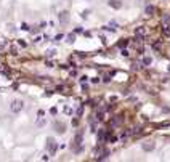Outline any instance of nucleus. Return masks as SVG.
I'll list each match as a JSON object with an SVG mask.
<instances>
[{
  "mask_svg": "<svg viewBox=\"0 0 170 162\" xmlns=\"http://www.w3.org/2000/svg\"><path fill=\"white\" fill-rule=\"evenodd\" d=\"M96 119L98 120H104V112H98L96 114Z\"/></svg>",
  "mask_w": 170,
  "mask_h": 162,
  "instance_id": "a211bd4d",
  "label": "nucleus"
},
{
  "mask_svg": "<svg viewBox=\"0 0 170 162\" xmlns=\"http://www.w3.org/2000/svg\"><path fill=\"white\" fill-rule=\"evenodd\" d=\"M145 11H146V15H154V13H156V8H154L153 5H148V7L145 8Z\"/></svg>",
  "mask_w": 170,
  "mask_h": 162,
  "instance_id": "9d476101",
  "label": "nucleus"
},
{
  "mask_svg": "<svg viewBox=\"0 0 170 162\" xmlns=\"http://www.w3.org/2000/svg\"><path fill=\"white\" fill-rule=\"evenodd\" d=\"M58 21H60V23H68V21H69V13H68V11H61V13L58 15Z\"/></svg>",
  "mask_w": 170,
  "mask_h": 162,
  "instance_id": "0eeeda50",
  "label": "nucleus"
},
{
  "mask_svg": "<svg viewBox=\"0 0 170 162\" xmlns=\"http://www.w3.org/2000/svg\"><path fill=\"white\" fill-rule=\"evenodd\" d=\"M55 132L64 133L66 132V125H64V124H60V122H55Z\"/></svg>",
  "mask_w": 170,
  "mask_h": 162,
  "instance_id": "6e6552de",
  "label": "nucleus"
},
{
  "mask_svg": "<svg viewBox=\"0 0 170 162\" xmlns=\"http://www.w3.org/2000/svg\"><path fill=\"white\" fill-rule=\"evenodd\" d=\"M82 112H83V106H80V108L77 109V116H82Z\"/></svg>",
  "mask_w": 170,
  "mask_h": 162,
  "instance_id": "c85d7f7f",
  "label": "nucleus"
},
{
  "mask_svg": "<svg viewBox=\"0 0 170 162\" xmlns=\"http://www.w3.org/2000/svg\"><path fill=\"white\" fill-rule=\"evenodd\" d=\"M104 138H106L104 130H100V132H98V143H103V141H104Z\"/></svg>",
  "mask_w": 170,
  "mask_h": 162,
  "instance_id": "ddd939ff",
  "label": "nucleus"
},
{
  "mask_svg": "<svg viewBox=\"0 0 170 162\" xmlns=\"http://www.w3.org/2000/svg\"><path fill=\"white\" fill-rule=\"evenodd\" d=\"M87 79H88L87 75H85V77H80V82H82V83H83V82H87Z\"/></svg>",
  "mask_w": 170,
  "mask_h": 162,
  "instance_id": "2f4dec72",
  "label": "nucleus"
},
{
  "mask_svg": "<svg viewBox=\"0 0 170 162\" xmlns=\"http://www.w3.org/2000/svg\"><path fill=\"white\" fill-rule=\"evenodd\" d=\"M91 82H93V83H98V82H100V79H98V77H93V79H91Z\"/></svg>",
  "mask_w": 170,
  "mask_h": 162,
  "instance_id": "7c9ffc66",
  "label": "nucleus"
},
{
  "mask_svg": "<svg viewBox=\"0 0 170 162\" xmlns=\"http://www.w3.org/2000/svg\"><path fill=\"white\" fill-rule=\"evenodd\" d=\"M45 66H47V68H55V63L48 60V61H45Z\"/></svg>",
  "mask_w": 170,
  "mask_h": 162,
  "instance_id": "aec40b11",
  "label": "nucleus"
},
{
  "mask_svg": "<svg viewBox=\"0 0 170 162\" xmlns=\"http://www.w3.org/2000/svg\"><path fill=\"white\" fill-rule=\"evenodd\" d=\"M66 42H68V43H74L75 42V34H68V35H66Z\"/></svg>",
  "mask_w": 170,
  "mask_h": 162,
  "instance_id": "f8f14e48",
  "label": "nucleus"
},
{
  "mask_svg": "<svg viewBox=\"0 0 170 162\" xmlns=\"http://www.w3.org/2000/svg\"><path fill=\"white\" fill-rule=\"evenodd\" d=\"M167 71H168V72H170V64H168V68H167Z\"/></svg>",
  "mask_w": 170,
  "mask_h": 162,
  "instance_id": "72a5a7b5",
  "label": "nucleus"
},
{
  "mask_svg": "<svg viewBox=\"0 0 170 162\" xmlns=\"http://www.w3.org/2000/svg\"><path fill=\"white\" fill-rule=\"evenodd\" d=\"M162 23H164V24H168V23H170V16H165Z\"/></svg>",
  "mask_w": 170,
  "mask_h": 162,
  "instance_id": "cd10ccee",
  "label": "nucleus"
},
{
  "mask_svg": "<svg viewBox=\"0 0 170 162\" xmlns=\"http://www.w3.org/2000/svg\"><path fill=\"white\" fill-rule=\"evenodd\" d=\"M64 114L71 116V114H72V108H69V106H64Z\"/></svg>",
  "mask_w": 170,
  "mask_h": 162,
  "instance_id": "f3484780",
  "label": "nucleus"
},
{
  "mask_svg": "<svg viewBox=\"0 0 170 162\" xmlns=\"http://www.w3.org/2000/svg\"><path fill=\"white\" fill-rule=\"evenodd\" d=\"M82 140H83V133H82V130H79L77 133H75V137H74V146H77V148H75V151H80Z\"/></svg>",
  "mask_w": 170,
  "mask_h": 162,
  "instance_id": "7ed1b4c3",
  "label": "nucleus"
},
{
  "mask_svg": "<svg viewBox=\"0 0 170 162\" xmlns=\"http://www.w3.org/2000/svg\"><path fill=\"white\" fill-rule=\"evenodd\" d=\"M153 48H154V50H159V48H160V43H159V42H156V43L153 45Z\"/></svg>",
  "mask_w": 170,
  "mask_h": 162,
  "instance_id": "a878e982",
  "label": "nucleus"
},
{
  "mask_svg": "<svg viewBox=\"0 0 170 162\" xmlns=\"http://www.w3.org/2000/svg\"><path fill=\"white\" fill-rule=\"evenodd\" d=\"M63 37H64L63 34H58V35H55V39H53V42H60V40L63 39Z\"/></svg>",
  "mask_w": 170,
  "mask_h": 162,
  "instance_id": "6ab92c4d",
  "label": "nucleus"
},
{
  "mask_svg": "<svg viewBox=\"0 0 170 162\" xmlns=\"http://www.w3.org/2000/svg\"><path fill=\"white\" fill-rule=\"evenodd\" d=\"M141 148H143V151L149 152V151H153V149L156 148V145H154L153 141H146V143H143V145H141Z\"/></svg>",
  "mask_w": 170,
  "mask_h": 162,
  "instance_id": "423d86ee",
  "label": "nucleus"
},
{
  "mask_svg": "<svg viewBox=\"0 0 170 162\" xmlns=\"http://www.w3.org/2000/svg\"><path fill=\"white\" fill-rule=\"evenodd\" d=\"M47 149H48V152H50V154H55V152H56V149H58V145H56V141H55L51 137H48V138H47Z\"/></svg>",
  "mask_w": 170,
  "mask_h": 162,
  "instance_id": "f03ea898",
  "label": "nucleus"
},
{
  "mask_svg": "<svg viewBox=\"0 0 170 162\" xmlns=\"http://www.w3.org/2000/svg\"><path fill=\"white\" fill-rule=\"evenodd\" d=\"M48 159H50V156H47V154H45V156H42V160H48Z\"/></svg>",
  "mask_w": 170,
  "mask_h": 162,
  "instance_id": "473e14b6",
  "label": "nucleus"
},
{
  "mask_svg": "<svg viewBox=\"0 0 170 162\" xmlns=\"http://www.w3.org/2000/svg\"><path fill=\"white\" fill-rule=\"evenodd\" d=\"M10 109H11V112H21L24 109V103L21 100H13L10 104Z\"/></svg>",
  "mask_w": 170,
  "mask_h": 162,
  "instance_id": "f257e3e1",
  "label": "nucleus"
},
{
  "mask_svg": "<svg viewBox=\"0 0 170 162\" xmlns=\"http://www.w3.org/2000/svg\"><path fill=\"white\" fill-rule=\"evenodd\" d=\"M55 55H56V50H55V48H51V50H47V56H48V58H53Z\"/></svg>",
  "mask_w": 170,
  "mask_h": 162,
  "instance_id": "2eb2a0df",
  "label": "nucleus"
},
{
  "mask_svg": "<svg viewBox=\"0 0 170 162\" xmlns=\"http://www.w3.org/2000/svg\"><path fill=\"white\" fill-rule=\"evenodd\" d=\"M21 29H23V31H29V26H27L26 23H23V24H21Z\"/></svg>",
  "mask_w": 170,
  "mask_h": 162,
  "instance_id": "5701e85b",
  "label": "nucleus"
},
{
  "mask_svg": "<svg viewBox=\"0 0 170 162\" xmlns=\"http://www.w3.org/2000/svg\"><path fill=\"white\" fill-rule=\"evenodd\" d=\"M108 5L111 8H114V10H120V8H122V2H120V0H108Z\"/></svg>",
  "mask_w": 170,
  "mask_h": 162,
  "instance_id": "39448f33",
  "label": "nucleus"
},
{
  "mask_svg": "<svg viewBox=\"0 0 170 162\" xmlns=\"http://www.w3.org/2000/svg\"><path fill=\"white\" fill-rule=\"evenodd\" d=\"M18 45H19V47H23V48H24V47H26V42H24V40H18Z\"/></svg>",
  "mask_w": 170,
  "mask_h": 162,
  "instance_id": "bb28decb",
  "label": "nucleus"
},
{
  "mask_svg": "<svg viewBox=\"0 0 170 162\" xmlns=\"http://www.w3.org/2000/svg\"><path fill=\"white\" fill-rule=\"evenodd\" d=\"M50 112H51V114H53V116H55V114H56V112H58V109H56V108H51V109H50Z\"/></svg>",
  "mask_w": 170,
  "mask_h": 162,
  "instance_id": "c756f323",
  "label": "nucleus"
},
{
  "mask_svg": "<svg viewBox=\"0 0 170 162\" xmlns=\"http://www.w3.org/2000/svg\"><path fill=\"white\" fill-rule=\"evenodd\" d=\"M162 34H164L165 37H168V35H170V26H167V24H162Z\"/></svg>",
  "mask_w": 170,
  "mask_h": 162,
  "instance_id": "9b49d317",
  "label": "nucleus"
},
{
  "mask_svg": "<svg viewBox=\"0 0 170 162\" xmlns=\"http://www.w3.org/2000/svg\"><path fill=\"white\" fill-rule=\"evenodd\" d=\"M151 63H153V58H151V56H145L143 58V64L145 66H151Z\"/></svg>",
  "mask_w": 170,
  "mask_h": 162,
  "instance_id": "4468645a",
  "label": "nucleus"
},
{
  "mask_svg": "<svg viewBox=\"0 0 170 162\" xmlns=\"http://www.w3.org/2000/svg\"><path fill=\"white\" fill-rule=\"evenodd\" d=\"M135 35H136V39H138V40H141V39H143V37L146 35V27H145V26L136 27V29H135Z\"/></svg>",
  "mask_w": 170,
  "mask_h": 162,
  "instance_id": "20e7f679",
  "label": "nucleus"
},
{
  "mask_svg": "<svg viewBox=\"0 0 170 162\" xmlns=\"http://www.w3.org/2000/svg\"><path fill=\"white\" fill-rule=\"evenodd\" d=\"M34 42H35V43H39V42H42V35H37L35 39H34Z\"/></svg>",
  "mask_w": 170,
  "mask_h": 162,
  "instance_id": "393cba45",
  "label": "nucleus"
},
{
  "mask_svg": "<svg viewBox=\"0 0 170 162\" xmlns=\"http://www.w3.org/2000/svg\"><path fill=\"white\" fill-rule=\"evenodd\" d=\"M104 29L106 31H111V32H116V29H117V24L112 21V23H109L108 26H104Z\"/></svg>",
  "mask_w": 170,
  "mask_h": 162,
  "instance_id": "1a4fd4ad",
  "label": "nucleus"
},
{
  "mask_svg": "<svg viewBox=\"0 0 170 162\" xmlns=\"http://www.w3.org/2000/svg\"><path fill=\"white\" fill-rule=\"evenodd\" d=\"M127 43H128V40H120V42L117 43V47H119V48H125Z\"/></svg>",
  "mask_w": 170,
  "mask_h": 162,
  "instance_id": "dca6fc26",
  "label": "nucleus"
},
{
  "mask_svg": "<svg viewBox=\"0 0 170 162\" xmlns=\"http://www.w3.org/2000/svg\"><path fill=\"white\" fill-rule=\"evenodd\" d=\"M87 16H88V11H82V13H80V18H82V20H87Z\"/></svg>",
  "mask_w": 170,
  "mask_h": 162,
  "instance_id": "412c9836",
  "label": "nucleus"
},
{
  "mask_svg": "<svg viewBox=\"0 0 170 162\" xmlns=\"http://www.w3.org/2000/svg\"><path fill=\"white\" fill-rule=\"evenodd\" d=\"M120 55H122V56H125V58H127V56H128V51H127L125 48H122V50H120Z\"/></svg>",
  "mask_w": 170,
  "mask_h": 162,
  "instance_id": "4be33fe9",
  "label": "nucleus"
},
{
  "mask_svg": "<svg viewBox=\"0 0 170 162\" xmlns=\"http://www.w3.org/2000/svg\"><path fill=\"white\" fill-rule=\"evenodd\" d=\"M43 125H45V120L43 119H40L39 122H37V127H43Z\"/></svg>",
  "mask_w": 170,
  "mask_h": 162,
  "instance_id": "b1692460",
  "label": "nucleus"
}]
</instances>
